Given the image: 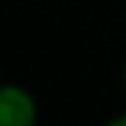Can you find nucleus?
I'll use <instances>...</instances> for the list:
<instances>
[{"instance_id": "f257e3e1", "label": "nucleus", "mask_w": 126, "mask_h": 126, "mask_svg": "<svg viewBox=\"0 0 126 126\" xmlns=\"http://www.w3.org/2000/svg\"><path fill=\"white\" fill-rule=\"evenodd\" d=\"M40 105L35 96L16 82L0 84V126H37Z\"/></svg>"}, {"instance_id": "f03ea898", "label": "nucleus", "mask_w": 126, "mask_h": 126, "mask_svg": "<svg viewBox=\"0 0 126 126\" xmlns=\"http://www.w3.org/2000/svg\"><path fill=\"white\" fill-rule=\"evenodd\" d=\"M103 126H126V112H119L114 117H110Z\"/></svg>"}, {"instance_id": "7ed1b4c3", "label": "nucleus", "mask_w": 126, "mask_h": 126, "mask_svg": "<svg viewBox=\"0 0 126 126\" xmlns=\"http://www.w3.org/2000/svg\"><path fill=\"white\" fill-rule=\"evenodd\" d=\"M122 84L126 86V63H124V68H122Z\"/></svg>"}]
</instances>
